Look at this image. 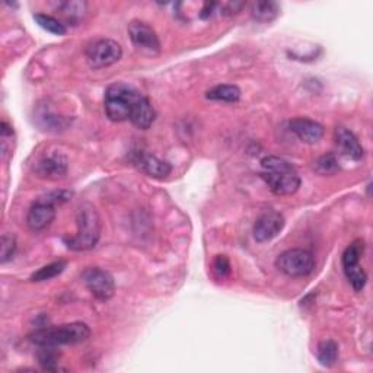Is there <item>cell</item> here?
<instances>
[{"label":"cell","instance_id":"cell-21","mask_svg":"<svg viewBox=\"0 0 373 373\" xmlns=\"http://www.w3.org/2000/svg\"><path fill=\"white\" fill-rule=\"evenodd\" d=\"M59 357H60V355L57 353L55 347H50V346L40 347V350L37 353V359H38L40 366L44 370H50V372L60 370V367H59Z\"/></svg>","mask_w":373,"mask_h":373},{"label":"cell","instance_id":"cell-10","mask_svg":"<svg viewBox=\"0 0 373 373\" xmlns=\"http://www.w3.org/2000/svg\"><path fill=\"white\" fill-rule=\"evenodd\" d=\"M55 219V206L40 197L28 212L26 225L33 232H43L51 226Z\"/></svg>","mask_w":373,"mask_h":373},{"label":"cell","instance_id":"cell-20","mask_svg":"<svg viewBox=\"0 0 373 373\" xmlns=\"http://www.w3.org/2000/svg\"><path fill=\"white\" fill-rule=\"evenodd\" d=\"M34 19L37 21V23L45 30L47 33H51L54 36H65L67 33V28L66 23H63L60 19H57L51 15L47 13H36Z\"/></svg>","mask_w":373,"mask_h":373},{"label":"cell","instance_id":"cell-11","mask_svg":"<svg viewBox=\"0 0 373 373\" xmlns=\"http://www.w3.org/2000/svg\"><path fill=\"white\" fill-rule=\"evenodd\" d=\"M36 175L44 180H59L67 174V161L62 155H48L34 165Z\"/></svg>","mask_w":373,"mask_h":373},{"label":"cell","instance_id":"cell-17","mask_svg":"<svg viewBox=\"0 0 373 373\" xmlns=\"http://www.w3.org/2000/svg\"><path fill=\"white\" fill-rule=\"evenodd\" d=\"M280 12V8L276 2H271V0H269V2H255L252 4V8H251V15L254 18V21L256 22H271L277 18Z\"/></svg>","mask_w":373,"mask_h":373},{"label":"cell","instance_id":"cell-1","mask_svg":"<svg viewBox=\"0 0 373 373\" xmlns=\"http://www.w3.org/2000/svg\"><path fill=\"white\" fill-rule=\"evenodd\" d=\"M260 177L276 195H292L301 187L295 166L279 156H266L261 161Z\"/></svg>","mask_w":373,"mask_h":373},{"label":"cell","instance_id":"cell-19","mask_svg":"<svg viewBox=\"0 0 373 373\" xmlns=\"http://www.w3.org/2000/svg\"><path fill=\"white\" fill-rule=\"evenodd\" d=\"M363 249H364V244L360 239L352 242L346 248V251L342 252V269H344V271L360 266V258H362Z\"/></svg>","mask_w":373,"mask_h":373},{"label":"cell","instance_id":"cell-23","mask_svg":"<svg viewBox=\"0 0 373 373\" xmlns=\"http://www.w3.org/2000/svg\"><path fill=\"white\" fill-rule=\"evenodd\" d=\"M59 9L66 18V22H72L76 25L86 12V4L85 2H63L59 5Z\"/></svg>","mask_w":373,"mask_h":373},{"label":"cell","instance_id":"cell-4","mask_svg":"<svg viewBox=\"0 0 373 373\" xmlns=\"http://www.w3.org/2000/svg\"><path fill=\"white\" fill-rule=\"evenodd\" d=\"M141 95L143 94H140L134 86L129 83L117 82L109 85L104 98V108L107 117L114 123L130 120L131 109Z\"/></svg>","mask_w":373,"mask_h":373},{"label":"cell","instance_id":"cell-25","mask_svg":"<svg viewBox=\"0 0 373 373\" xmlns=\"http://www.w3.org/2000/svg\"><path fill=\"white\" fill-rule=\"evenodd\" d=\"M346 273V277L347 280L350 281L352 288L355 289V292H362L363 288L366 286V281H367V274L366 271L363 270L362 266H357L355 269H350V270H346L344 271Z\"/></svg>","mask_w":373,"mask_h":373},{"label":"cell","instance_id":"cell-26","mask_svg":"<svg viewBox=\"0 0 373 373\" xmlns=\"http://www.w3.org/2000/svg\"><path fill=\"white\" fill-rule=\"evenodd\" d=\"M15 249H16L15 237L5 234L2 237V245H0V263L6 264L9 260H12Z\"/></svg>","mask_w":373,"mask_h":373},{"label":"cell","instance_id":"cell-29","mask_svg":"<svg viewBox=\"0 0 373 373\" xmlns=\"http://www.w3.org/2000/svg\"><path fill=\"white\" fill-rule=\"evenodd\" d=\"M245 6V4H242V2H234V4H226V5H223L222 6V9H223V13L225 15H234V13H238L242 8Z\"/></svg>","mask_w":373,"mask_h":373},{"label":"cell","instance_id":"cell-12","mask_svg":"<svg viewBox=\"0 0 373 373\" xmlns=\"http://www.w3.org/2000/svg\"><path fill=\"white\" fill-rule=\"evenodd\" d=\"M289 129L292 133L296 134L299 140L308 143V145H313V143L320 141L324 136V127L320 123L305 117L291 120Z\"/></svg>","mask_w":373,"mask_h":373},{"label":"cell","instance_id":"cell-13","mask_svg":"<svg viewBox=\"0 0 373 373\" xmlns=\"http://www.w3.org/2000/svg\"><path fill=\"white\" fill-rule=\"evenodd\" d=\"M133 163L143 172L152 178H166L171 174V165L166 161H162L153 155L148 153H137L133 159Z\"/></svg>","mask_w":373,"mask_h":373},{"label":"cell","instance_id":"cell-24","mask_svg":"<svg viewBox=\"0 0 373 373\" xmlns=\"http://www.w3.org/2000/svg\"><path fill=\"white\" fill-rule=\"evenodd\" d=\"M338 169H340L338 161H337L335 155H333V153L324 155L317 162H315V171H317L318 174H321V175H333Z\"/></svg>","mask_w":373,"mask_h":373},{"label":"cell","instance_id":"cell-3","mask_svg":"<svg viewBox=\"0 0 373 373\" xmlns=\"http://www.w3.org/2000/svg\"><path fill=\"white\" fill-rule=\"evenodd\" d=\"M90 335L91 330L85 323H70L59 327L38 328L28 335V340L38 347H59L67 346V344L83 342L90 338Z\"/></svg>","mask_w":373,"mask_h":373},{"label":"cell","instance_id":"cell-2","mask_svg":"<svg viewBox=\"0 0 373 373\" xmlns=\"http://www.w3.org/2000/svg\"><path fill=\"white\" fill-rule=\"evenodd\" d=\"M77 232L65 238L72 251H90L97 247L101 238V217L91 203H82L76 212Z\"/></svg>","mask_w":373,"mask_h":373},{"label":"cell","instance_id":"cell-16","mask_svg":"<svg viewBox=\"0 0 373 373\" xmlns=\"http://www.w3.org/2000/svg\"><path fill=\"white\" fill-rule=\"evenodd\" d=\"M207 99L219 102H238L241 98V90L237 85H217L206 94Z\"/></svg>","mask_w":373,"mask_h":373},{"label":"cell","instance_id":"cell-8","mask_svg":"<svg viewBox=\"0 0 373 373\" xmlns=\"http://www.w3.org/2000/svg\"><path fill=\"white\" fill-rule=\"evenodd\" d=\"M82 280L88 291L99 301H108L109 298H112L114 291H116L114 277L99 267L86 269L82 273Z\"/></svg>","mask_w":373,"mask_h":373},{"label":"cell","instance_id":"cell-15","mask_svg":"<svg viewBox=\"0 0 373 373\" xmlns=\"http://www.w3.org/2000/svg\"><path fill=\"white\" fill-rule=\"evenodd\" d=\"M335 143L342 155H346L355 161H360L364 156V151H363V146L360 145V141L346 127H337Z\"/></svg>","mask_w":373,"mask_h":373},{"label":"cell","instance_id":"cell-9","mask_svg":"<svg viewBox=\"0 0 373 373\" xmlns=\"http://www.w3.org/2000/svg\"><path fill=\"white\" fill-rule=\"evenodd\" d=\"M284 227V217L276 210H266L254 223L252 234L256 242H269L276 238Z\"/></svg>","mask_w":373,"mask_h":373},{"label":"cell","instance_id":"cell-22","mask_svg":"<svg viewBox=\"0 0 373 373\" xmlns=\"http://www.w3.org/2000/svg\"><path fill=\"white\" fill-rule=\"evenodd\" d=\"M67 263L66 261H55L51 264H47L44 267H41L40 270H37L36 273H33L31 276V281H47L51 280L57 276H60L65 269H66Z\"/></svg>","mask_w":373,"mask_h":373},{"label":"cell","instance_id":"cell-18","mask_svg":"<svg viewBox=\"0 0 373 373\" xmlns=\"http://www.w3.org/2000/svg\"><path fill=\"white\" fill-rule=\"evenodd\" d=\"M317 357L323 366L325 367L334 366L338 360V344L333 340L321 341L317 349Z\"/></svg>","mask_w":373,"mask_h":373},{"label":"cell","instance_id":"cell-5","mask_svg":"<svg viewBox=\"0 0 373 373\" xmlns=\"http://www.w3.org/2000/svg\"><path fill=\"white\" fill-rule=\"evenodd\" d=\"M276 267L289 277H305L313 271L315 260L310 251L293 248L277 256Z\"/></svg>","mask_w":373,"mask_h":373},{"label":"cell","instance_id":"cell-28","mask_svg":"<svg viewBox=\"0 0 373 373\" xmlns=\"http://www.w3.org/2000/svg\"><path fill=\"white\" fill-rule=\"evenodd\" d=\"M213 269L219 277H227L231 274V263H229L226 255H217L213 261Z\"/></svg>","mask_w":373,"mask_h":373},{"label":"cell","instance_id":"cell-6","mask_svg":"<svg viewBox=\"0 0 373 373\" xmlns=\"http://www.w3.org/2000/svg\"><path fill=\"white\" fill-rule=\"evenodd\" d=\"M86 62L92 69H104L116 65L123 57L121 45L109 38L94 41L85 51Z\"/></svg>","mask_w":373,"mask_h":373},{"label":"cell","instance_id":"cell-7","mask_svg":"<svg viewBox=\"0 0 373 373\" xmlns=\"http://www.w3.org/2000/svg\"><path fill=\"white\" fill-rule=\"evenodd\" d=\"M127 33H129V37L133 45L140 53L149 54V55H155L161 53L159 37L148 22L139 21V19L131 21L127 26Z\"/></svg>","mask_w":373,"mask_h":373},{"label":"cell","instance_id":"cell-14","mask_svg":"<svg viewBox=\"0 0 373 373\" xmlns=\"http://www.w3.org/2000/svg\"><path fill=\"white\" fill-rule=\"evenodd\" d=\"M156 119V111L149 101L148 97L141 95L140 99L134 104L131 114H130V121L134 127L140 130H148Z\"/></svg>","mask_w":373,"mask_h":373},{"label":"cell","instance_id":"cell-27","mask_svg":"<svg viewBox=\"0 0 373 373\" xmlns=\"http://www.w3.org/2000/svg\"><path fill=\"white\" fill-rule=\"evenodd\" d=\"M43 120L45 121V127L47 130H54V131H59L62 129H66L69 126V120L60 116H55V114H45L43 117Z\"/></svg>","mask_w":373,"mask_h":373}]
</instances>
